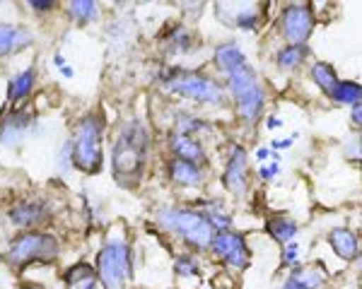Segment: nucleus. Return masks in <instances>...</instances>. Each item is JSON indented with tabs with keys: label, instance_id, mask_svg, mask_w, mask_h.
<instances>
[{
	"label": "nucleus",
	"instance_id": "1",
	"mask_svg": "<svg viewBox=\"0 0 362 289\" xmlns=\"http://www.w3.org/2000/svg\"><path fill=\"white\" fill-rule=\"evenodd\" d=\"M150 147V133L140 121H131L119 133L112 152V166L114 176L124 186H136V181L143 173L145 159H148Z\"/></svg>",
	"mask_w": 362,
	"mask_h": 289
},
{
	"label": "nucleus",
	"instance_id": "2",
	"mask_svg": "<svg viewBox=\"0 0 362 289\" xmlns=\"http://www.w3.org/2000/svg\"><path fill=\"white\" fill-rule=\"evenodd\" d=\"M157 222L181 241L194 246L196 251H206L213 244L215 229L208 222V217L198 210H186V207H162L157 212Z\"/></svg>",
	"mask_w": 362,
	"mask_h": 289
},
{
	"label": "nucleus",
	"instance_id": "3",
	"mask_svg": "<svg viewBox=\"0 0 362 289\" xmlns=\"http://www.w3.org/2000/svg\"><path fill=\"white\" fill-rule=\"evenodd\" d=\"M227 92L235 99L239 118L247 125H254L261 118V113H264V104H266V94L261 90L254 68L247 66L242 70H237L235 75H230L227 78Z\"/></svg>",
	"mask_w": 362,
	"mask_h": 289
},
{
	"label": "nucleus",
	"instance_id": "4",
	"mask_svg": "<svg viewBox=\"0 0 362 289\" xmlns=\"http://www.w3.org/2000/svg\"><path fill=\"white\" fill-rule=\"evenodd\" d=\"M102 133L104 121L99 113H87L75 128L73 137V164L87 173L102 169Z\"/></svg>",
	"mask_w": 362,
	"mask_h": 289
},
{
	"label": "nucleus",
	"instance_id": "5",
	"mask_svg": "<svg viewBox=\"0 0 362 289\" xmlns=\"http://www.w3.org/2000/svg\"><path fill=\"white\" fill-rule=\"evenodd\" d=\"M165 90L198 104H210V106L223 104L225 99V90L213 78L194 70H181V68H174L165 75Z\"/></svg>",
	"mask_w": 362,
	"mask_h": 289
},
{
	"label": "nucleus",
	"instance_id": "6",
	"mask_svg": "<svg viewBox=\"0 0 362 289\" xmlns=\"http://www.w3.org/2000/svg\"><path fill=\"white\" fill-rule=\"evenodd\" d=\"M131 248L124 241H109L97 256V275L104 289H124L131 277Z\"/></svg>",
	"mask_w": 362,
	"mask_h": 289
},
{
	"label": "nucleus",
	"instance_id": "7",
	"mask_svg": "<svg viewBox=\"0 0 362 289\" xmlns=\"http://www.w3.org/2000/svg\"><path fill=\"white\" fill-rule=\"evenodd\" d=\"M58 253V244L54 236L42 231H27L17 236L8 251V260L13 265H25L29 260H51Z\"/></svg>",
	"mask_w": 362,
	"mask_h": 289
},
{
	"label": "nucleus",
	"instance_id": "8",
	"mask_svg": "<svg viewBox=\"0 0 362 289\" xmlns=\"http://www.w3.org/2000/svg\"><path fill=\"white\" fill-rule=\"evenodd\" d=\"M314 32V15L309 5H288L280 13V34L290 46H305Z\"/></svg>",
	"mask_w": 362,
	"mask_h": 289
},
{
	"label": "nucleus",
	"instance_id": "9",
	"mask_svg": "<svg viewBox=\"0 0 362 289\" xmlns=\"http://www.w3.org/2000/svg\"><path fill=\"white\" fill-rule=\"evenodd\" d=\"M210 251L223 260V263L230 265L232 270H244L249 265V248L239 231H232V229L215 231Z\"/></svg>",
	"mask_w": 362,
	"mask_h": 289
},
{
	"label": "nucleus",
	"instance_id": "10",
	"mask_svg": "<svg viewBox=\"0 0 362 289\" xmlns=\"http://www.w3.org/2000/svg\"><path fill=\"white\" fill-rule=\"evenodd\" d=\"M225 188L232 195H244L249 188V178H247V149L232 144L230 154H227V164H225V176H223Z\"/></svg>",
	"mask_w": 362,
	"mask_h": 289
},
{
	"label": "nucleus",
	"instance_id": "11",
	"mask_svg": "<svg viewBox=\"0 0 362 289\" xmlns=\"http://www.w3.org/2000/svg\"><path fill=\"white\" fill-rule=\"evenodd\" d=\"M169 149H172L177 159L194 161L198 166H201V161H206V149H203V144L191 135L172 133V135H169Z\"/></svg>",
	"mask_w": 362,
	"mask_h": 289
},
{
	"label": "nucleus",
	"instance_id": "12",
	"mask_svg": "<svg viewBox=\"0 0 362 289\" xmlns=\"http://www.w3.org/2000/svg\"><path fill=\"white\" fill-rule=\"evenodd\" d=\"M247 66H249L247 56L242 54V49H239L237 44H220L218 49H215V68H218L225 78H230V75H235L237 70H242V68H247Z\"/></svg>",
	"mask_w": 362,
	"mask_h": 289
},
{
	"label": "nucleus",
	"instance_id": "13",
	"mask_svg": "<svg viewBox=\"0 0 362 289\" xmlns=\"http://www.w3.org/2000/svg\"><path fill=\"white\" fill-rule=\"evenodd\" d=\"M167 173L172 178V183L177 186H201L203 183V169L194 161H184V159H169Z\"/></svg>",
	"mask_w": 362,
	"mask_h": 289
},
{
	"label": "nucleus",
	"instance_id": "14",
	"mask_svg": "<svg viewBox=\"0 0 362 289\" xmlns=\"http://www.w3.org/2000/svg\"><path fill=\"white\" fill-rule=\"evenodd\" d=\"M324 280H326V273L319 268V265H309V268L297 265L293 270V275L283 282L280 289H319L324 285Z\"/></svg>",
	"mask_w": 362,
	"mask_h": 289
},
{
	"label": "nucleus",
	"instance_id": "15",
	"mask_svg": "<svg viewBox=\"0 0 362 289\" xmlns=\"http://www.w3.org/2000/svg\"><path fill=\"white\" fill-rule=\"evenodd\" d=\"M32 125V116L27 111H13L0 125V142L3 144H17L20 137L25 135L27 128Z\"/></svg>",
	"mask_w": 362,
	"mask_h": 289
},
{
	"label": "nucleus",
	"instance_id": "16",
	"mask_svg": "<svg viewBox=\"0 0 362 289\" xmlns=\"http://www.w3.org/2000/svg\"><path fill=\"white\" fill-rule=\"evenodd\" d=\"M329 244L336 251V256L343 260H353L360 251V241H358V236H355V231H350L346 227H336L331 231Z\"/></svg>",
	"mask_w": 362,
	"mask_h": 289
},
{
	"label": "nucleus",
	"instance_id": "17",
	"mask_svg": "<svg viewBox=\"0 0 362 289\" xmlns=\"http://www.w3.org/2000/svg\"><path fill=\"white\" fill-rule=\"evenodd\" d=\"M63 282H66L68 289H97L99 275L97 270H92L90 263H75L73 268L66 270Z\"/></svg>",
	"mask_w": 362,
	"mask_h": 289
},
{
	"label": "nucleus",
	"instance_id": "18",
	"mask_svg": "<svg viewBox=\"0 0 362 289\" xmlns=\"http://www.w3.org/2000/svg\"><path fill=\"white\" fill-rule=\"evenodd\" d=\"M32 42V34L25 27H13V25H3L0 22V58L20 51Z\"/></svg>",
	"mask_w": 362,
	"mask_h": 289
},
{
	"label": "nucleus",
	"instance_id": "19",
	"mask_svg": "<svg viewBox=\"0 0 362 289\" xmlns=\"http://www.w3.org/2000/svg\"><path fill=\"white\" fill-rule=\"evenodd\" d=\"M44 215L46 210L42 202H20V205H15L10 210V219H13V224H17V227H32V224L42 222Z\"/></svg>",
	"mask_w": 362,
	"mask_h": 289
},
{
	"label": "nucleus",
	"instance_id": "20",
	"mask_svg": "<svg viewBox=\"0 0 362 289\" xmlns=\"http://www.w3.org/2000/svg\"><path fill=\"white\" fill-rule=\"evenodd\" d=\"M266 234L271 236L273 241H278V244H290V241L297 236V224L293 222L290 217L285 215H278V217H271L266 222Z\"/></svg>",
	"mask_w": 362,
	"mask_h": 289
},
{
	"label": "nucleus",
	"instance_id": "21",
	"mask_svg": "<svg viewBox=\"0 0 362 289\" xmlns=\"http://www.w3.org/2000/svg\"><path fill=\"white\" fill-rule=\"evenodd\" d=\"M309 56L307 46H285V49L278 51L276 63L280 70H297V68L305 63V58Z\"/></svg>",
	"mask_w": 362,
	"mask_h": 289
},
{
	"label": "nucleus",
	"instance_id": "22",
	"mask_svg": "<svg viewBox=\"0 0 362 289\" xmlns=\"http://www.w3.org/2000/svg\"><path fill=\"white\" fill-rule=\"evenodd\" d=\"M312 80H314V85H317L326 97H329L331 92L336 90V85L341 82V80H338V75H336V70L329 66V63H314V66H312Z\"/></svg>",
	"mask_w": 362,
	"mask_h": 289
},
{
	"label": "nucleus",
	"instance_id": "23",
	"mask_svg": "<svg viewBox=\"0 0 362 289\" xmlns=\"http://www.w3.org/2000/svg\"><path fill=\"white\" fill-rule=\"evenodd\" d=\"M329 99L336 104H350V106H353V104L362 102V85L343 80V82L336 85V90L329 94Z\"/></svg>",
	"mask_w": 362,
	"mask_h": 289
},
{
	"label": "nucleus",
	"instance_id": "24",
	"mask_svg": "<svg viewBox=\"0 0 362 289\" xmlns=\"http://www.w3.org/2000/svg\"><path fill=\"white\" fill-rule=\"evenodd\" d=\"M32 87H34V70L32 68H27L25 73H20L17 78L10 82V92H8V99L10 102H20V99H25V97L32 92Z\"/></svg>",
	"mask_w": 362,
	"mask_h": 289
},
{
	"label": "nucleus",
	"instance_id": "25",
	"mask_svg": "<svg viewBox=\"0 0 362 289\" xmlns=\"http://www.w3.org/2000/svg\"><path fill=\"white\" fill-rule=\"evenodd\" d=\"M68 15L73 17V20L87 25V22H95L99 17V8H97V3H92V0H75V3L68 5Z\"/></svg>",
	"mask_w": 362,
	"mask_h": 289
},
{
	"label": "nucleus",
	"instance_id": "26",
	"mask_svg": "<svg viewBox=\"0 0 362 289\" xmlns=\"http://www.w3.org/2000/svg\"><path fill=\"white\" fill-rule=\"evenodd\" d=\"M259 13H256L254 8H242L239 13L235 15V20H232V25L237 29H242V32H254L256 27H259Z\"/></svg>",
	"mask_w": 362,
	"mask_h": 289
},
{
	"label": "nucleus",
	"instance_id": "27",
	"mask_svg": "<svg viewBox=\"0 0 362 289\" xmlns=\"http://www.w3.org/2000/svg\"><path fill=\"white\" fill-rule=\"evenodd\" d=\"M177 130L181 133V135H191V137H194V133L206 130V123H203L201 118H196V116L181 113L179 118H177Z\"/></svg>",
	"mask_w": 362,
	"mask_h": 289
},
{
	"label": "nucleus",
	"instance_id": "28",
	"mask_svg": "<svg viewBox=\"0 0 362 289\" xmlns=\"http://www.w3.org/2000/svg\"><path fill=\"white\" fill-rule=\"evenodd\" d=\"M191 34L186 32V29H174L172 34H169V46H172L177 54H186V51H191Z\"/></svg>",
	"mask_w": 362,
	"mask_h": 289
},
{
	"label": "nucleus",
	"instance_id": "29",
	"mask_svg": "<svg viewBox=\"0 0 362 289\" xmlns=\"http://www.w3.org/2000/svg\"><path fill=\"white\" fill-rule=\"evenodd\" d=\"M174 270H177L179 275H184V277H194V275H198V263H196L194 256H186V253H184V256L177 258Z\"/></svg>",
	"mask_w": 362,
	"mask_h": 289
},
{
	"label": "nucleus",
	"instance_id": "30",
	"mask_svg": "<svg viewBox=\"0 0 362 289\" xmlns=\"http://www.w3.org/2000/svg\"><path fill=\"white\" fill-rule=\"evenodd\" d=\"M297 256H300V246H297V241H290V244L283 246V265H295L297 268Z\"/></svg>",
	"mask_w": 362,
	"mask_h": 289
},
{
	"label": "nucleus",
	"instance_id": "31",
	"mask_svg": "<svg viewBox=\"0 0 362 289\" xmlns=\"http://www.w3.org/2000/svg\"><path fill=\"white\" fill-rule=\"evenodd\" d=\"M278 171H280V161H271V164H264V166H261V169H259V176H261V178H266V181H268V178L278 176Z\"/></svg>",
	"mask_w": 362,
	"mask_h": 289
},
{
	"label": "nucleus",
	"instance_id": "32",
	"mask_svg": "<svg viewBox=\"0 0 362 289\" xmlns=\"http://www.w3.org/2000/svg\"><path fill=\"white\" fill-rule=\"evenodd\" d=\"M350 121H353L358 128H362V102L353 104V111H350Z\"/></svg>",
	"mask_w": 362,
	"mask_h": 289
},
{
	"label": "nucleus",
	"instance_id": "33",
	"mask_svg": "<svg viewBox=\"0 0 362 289\" xmlns=\"http://www.w3.org/2000/svg\"><path fill=\"white\" fill-rule=\"evenodd\" d=\"M29 8H32V10H39V13H44V10H51V8H54V3H51V0H29Z\"/></svg>",
	"mask_w": 362,
	"mask_h": 289
},
{
	"label": "nucleus",
	"instance_id": "34",
	"mask_svg": "<svg viewBox=\"0 0 362 289\" xmlns=\"http://www.w3.org/2000/svg\"><path fill=\"white\" fill-rule=\"evenodd\" d=\"M266 125H268L271 130H276V128H280V125H283V121H280L278 116H268V118H266Z\"/></svg>",
	"mask_w": 362,
	"mask_h": 289
},
{
	"label": "nucleus",
	"instance_id": "35",
	"mask_svg": "<svg viewBox=\"0 0 362 289\" xmlns=\"http://www.w3.org/2000/svg\"><path fill=\"white\" fill-rule=\"evenodd\" d=\"M290 144H293V137H288V140H276V142H273V147H276V149H288Z\"/></svg>",
	"mask_w": 362,
	"mask_h": 289
},
{
	"label": "nucleus",
	"instance_id": "36",
	"mask_svg": "<svg viewBox=\"0 0 362 289\" xmlns=\"http://www.w3.org/2000/svg\"><path fill=\"white\" fill-rule=\"evenodd\" d=\"M256 157H259V159H268V157H271V149H268V147H261L259 152H256Z\"/></svg>",
	"mask_w": 362,
	"mask_h": 289
},
{
	"label": "nucleus",
	"instance_id": "37",
	"mask_svg": "<svg viewBox=\"0 0 362 289\" xmlns=\"http://www.w3.org/2000/svg\"><path fill=\"white\" fill-rule=\"evenodd\" d=\"M63 75H66V78H70V75H73V70H70L68 66H63Z\"/></svg>",
	"mask_w": 362,
	"mask_h": 289
},
{
	"label": "nucleus",
	"instance_id": "38",
	"mask_svg": "<svg viewBox=\"0 0 362 289\" xmlns=\"http://www.w3.org/2000/svg\"><path fill=\"white\" fill-rule=\"evenodd\" d=\"M22 289H42V287H37V285H27V287H22Z\"/></svg>",
	"mask_w": 362,
	"mask_h": 289
},
{
	"label": "nucleus",
	"instance_id": "39",
	"mask_svg": "<svg viewBox=\"0 0 362 289\" xmlns=\"http://www.w3.org/2000/svg\"><path fill=\"white\" fill-rule=\"evenodd\" d=\"M358 147H360V157H362V135H360V142H358Z\"/></svg>",
	"mask_w": 362,
	"mask_h": 289
},
{
	"label": "nucleus",
	"instance_id": "40",
	"mask_svg": "<svg viewBox=\"0 0 362 289\" xmlns=\"http://www.w3.org/2000/svg\"><path fill=\"white\" fill-rule=\"evenodd\" d=\"M358 268L362 270V256H360V263H358Z\"/></svg>",
	"mask_w": 362,
	"mask_h": 289
}]
</instances>
